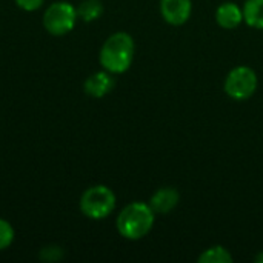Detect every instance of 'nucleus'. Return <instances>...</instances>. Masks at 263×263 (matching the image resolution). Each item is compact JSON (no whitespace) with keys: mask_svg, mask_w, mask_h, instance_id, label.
I'll return each mask as SVG.
<instances>
[{"mask_svg":"<svg viewBox=\"0 0 263 263\" xmlns=\"http://www.w3.org/2000/svg\"><path fill=\"white\" fill-rule=\"evenodd\" d=\"M136 45L134 39L123 31L111 34L102 49H100V65L105 71L111 74H123L129 69L133 60H134Z\"/></svg>","mask_w":263,"mask_h":263,"instance_id":"nucleus-1","label":"nucleus"},{"mask_svg":"<svg viewBox=\"0 0 263 263\" xmlns=\"http://www.w3.org/2000/svg\"><path fill=\"white\" fill-rule=\"evenodd\" d=\"M156 213L145 202H133L126 205L117 216L116 227L122 237L128 240H140L153 230Z\"/></svg>","mask_w":263,"mask_h":263,"instance_id":"nucleus-2","label":"nucleus"},{"mask_svg":"<svg viewBox=\"0 0 263 263\" xmlns=\"http://www.w3.org/2000/svg\"><path fill=\"white\" fill-rule=\"evenodd\" d=\"M116 202V194L111 188L105 185H94L82 194L80 210L86 217L92 220H102L114 211Z\"/></svg>","mask_w":263,"mask_h":263,"instance_id":"nucleus-3","label":"nucleus"},{"mask_svg":"<svg viewBox=\"0 0 263 263\" xmlns=\"http://www.w3.org/2000/svg\"><path fill=\"white\" fill-rule=\"evenodd\" d=\"M257 86H259L257 74L253 68L247 65L233 68L227 74L225 83H223V89L227 96L237 102L251 99L254 92L257 91Z\"/></svg>","mask_w":263,"mask_h":263,"instance_id":"nucleus-4","label":"nucleus"},{"mask_svg":"<svg viewBox=\"0 0 263 263\" xmlns=\"http://www.w3.org/2000/svg\"><path fill=\"white\" fill-rule=\"evenodd\" d=\"M77 9L68 2L52 3L43 15V26L52 35H65L76 26Z\"/></svg>","mask_w":263,"mask_h":263,"instance_id":"nucleus-5","label":"nucleus"},{"mask_svg":"<svg viewBox=\"0 0 263 263\" xmlns=\"http://www.w3.org/2000/svg\"><path fill=\"white\" fill-rule=\"evenodd\" d=\"M162 18L173 25H185L193 14V0H160L159 3Z\"/></svg>","mask_w":263,"mask_h":263,"instance_id":"nucleus-6","label":"nucleus"},{"mask_svg":"<svg viewBox=\"0 0 263 263\" xmlns=\"http://www.w3.org/2000/svg\"><path fill=\"white\" fill-rule=\"evenodd\" d=\"M180 202V193L174 186L159 188L149 199V206L156 214H170Z\"/></svg>","mask_w":263,"mask_h":263,"instance_id":"nucleus-7","label":"nucleus"},{"mask_svg":"<svg viewBox=\"0 0 263 263\" xmlns=\"http://www.w3.org/2000/svg\"><path fill=\"white\" fill-rule=\"evenodd\" d=\"M114 85H116V82H114L112 74L103 69V71L91 74L86 79L83 88H85V92L88 96H91L94 99H102L112 91Z\"/></svg>","mask_w":263,"mask_h":263,"instance_id":"nucleus-8","label":"nucleus"},{"mask_svg":"<svg viewBox=\"0 0 263 263\" xmlns=\"http://www.w3.org/2000/svg\"><path fill=\"white\" fill-rule=\"evenodd\" d=\"M216 22L223 29H236L243 22V9L234 2H223L216 9Z\"/></svg>","mask_w":263,"mask_h":263,"instance_id":"nucleus-9","label":"nucleus"},{"mask_svg":"<svg viewBox=\"0 0 263 263\" xmlns=\"http://www.w3.org/2000/svg\"><path fill=\"white\" fill-rule=\"evenodd\" d=\"M243 22L254 28L263 29V0H247L243 5Z\"/></svg>","mask_w":263,"mask_h":263,"instance_id":"nucleus-10","label":"nucleus"},{"mask_svg":"<svg viewBox=\"0 0 263 263\" xmlns=\"http://www.w3.org/2000/svg\"><path fill=\"white\" fill-rule=\"evenodd\" d=\"M233 260L234 257L231 256L230 250L222 245L210 247L197 257L199 263H233Z\"/></svg>","mask_w":263,"mask_h":263,"instance_id":"nucleus-11","label":"nucleus"},{"mask_svg":"<svg viewBox=\"0 0 263 263\" xmlns=\"http://www.w3.org/2000/svg\"><path fill=\"white\" fill-rule=\"evenodd\" d=\"M103 14V3L100 0H83L77 8V15L83 22H94Z\"/></svg>","mask_w":263,"mask_h":263,"instance_id":"nucleus-12","label":"nucleus"},{"mask_svg":"<svg viewBox=\"0 0 263 263\" xmlns=\"http://www.w3.org/2000/svg\"><path fill=\"white\" fill-rule=\"evenodd\" d=\"M14 240V228L5 219H0V251L8 248Z\"/></svg>","mask_w":263,"mask_h":263,"instance_id":"nucleus-13","label":"nucleus"},{"mask_svg":"<svg viewBox=\"0 0 263 263\" xmlns=\"http://www.w3.org/2000/svg\"><path fill=\"white\" fill-rule=\"evenodd\" d=\"M45 0H15L17 6L23 11H35L43 5Z\"/></svg>","mask_w":263,"mask_h":263,"instance_id":"nucleus-14","label":"nucleus"},{"mask_svg":"<svg viewBox=\"0 0 263 263\" xmlns=\"http://www.w3.org/2000/svg\"><path fill=\"white\" fill-rule=\"evenodd\" d=\"M254 260L257 263H263V251H260V253L254 257Z\"/></svg>","mask_w":263,"mask_h":263,"instance_id":"nucleus-15","label":"nucleus"}]
</instances>
